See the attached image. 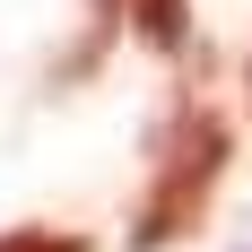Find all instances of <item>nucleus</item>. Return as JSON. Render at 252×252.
Returning a JSON list of instances; mask_svg holds the SVG:
<instances>
[{
  "instance_id": "obj_1",
  "label": "nucleus",
  "mask_w": 252,
  "mask_h": 252,
  "mask_svg": "<svg viewBox=\"0 0 252 252\" xmlns=\"http://www.w3.org/2000/svg\"><path fill=\"white\" fill-rule=\"evenodd\" d=\"M226 157H235L226 122H218L209 104H183L174 122H165V139H157V174H148L139 218H130V252H165V244H183V235L200 226Z\"/></svg>"
},
{
  "instance_id": "obj_2",
  "label": "nucleus",
  "mask_w": 252,
  "mask_h": 252,
  "mask_svg": "<svg viewBox=\"0 0 252 252\" xmlns=\"http://www.w3.org/2000/svg\"><path fill=\"white\" fill-rule=\"evenodd\" d=\"M130 26H139V44L165 52V61H183L191 52V0H122Z\"/></svg>"
},
{
  "instance_id": "obj_3",
  "label": "nucleus",
  "mask_w": 252,
  "mask_h": 252,
  "mask_svg": "<svg viewBox=\"0 0 252 252\" xmlns=\"http://www.w3.org/2000/svg\"><path fill=\"white\" fill-rule=\"evenodd\" d=\"M0 252H87V235H52V226H9Z\"/></svg>"
}]
</instances>
